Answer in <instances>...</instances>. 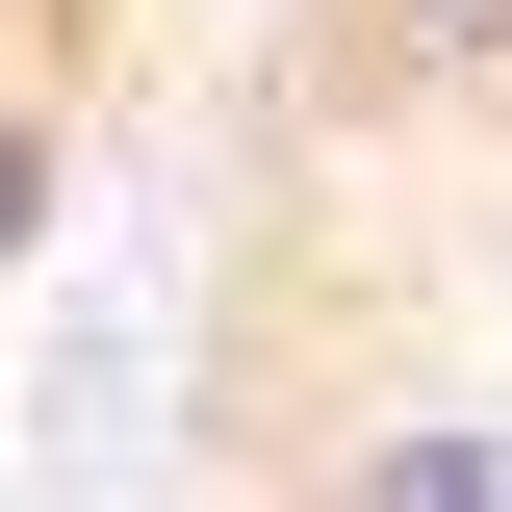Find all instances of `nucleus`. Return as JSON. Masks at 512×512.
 <instances>
[{"label":"nucleus","instance_id":"obj_3","mask_svg":"<svg viewBox=\"0 0 512 512\" xmlns=\"http://www.w3.org/2000/svg\"><path fill=\"white\" fill-rule=\"evenodd\" d=\"M77 231V128H52V77H0V282Z\"/></svg>","mask_w":512,"mask_h":512},{"label":"nucleus","instance_id":"obj_1","mask_svg":"<svg viewBox=\"0 0 512 512\" xmlns=\"http://www.w3.org/2000/svg\"><path fill=\"white\" fill-rule=\"evenodd\" d=\"M333 512H512V436L487 410H384V436L333 461Z\"/></svg>","mask_w":512,"mask_h":512},{"label":"nucleus","instance_id":"obj_2","mask_svg":"<svg viewBox=\"0 0 512 512\" xmlns=\"http://www.w3.org/2000/svg\"><path fill=\"white\" fill-rule=\"evenodd\" d=\"M359 26H384V77H410V103L512 128V0H359Z\"/></svg>","mask_w":512,"mask_h":512}]
</instances>
